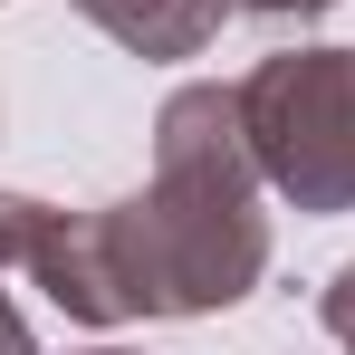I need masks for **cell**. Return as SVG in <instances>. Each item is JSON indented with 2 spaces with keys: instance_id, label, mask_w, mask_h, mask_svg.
<instances>
[{
  "instance_id": "cell-1",
  "label": "cell",
  "mask_w": 355,
  "mask_h": 355,
  "mask_svg": "<svg viewBox=\"0 0 355 355\" xmlns=\"http://www.w3.org/2000/svg\"><path fill=\"white\" fill-rule=\"evenodd\" d=\"M269 240L250 211V154H240V96L221 87H182L164 106V182L154 202H125L106 221V269H116L125 317L154 307H231L259 279Z\"/></svg>"
},
{
  "instance_id": "cell-5",
  "label": "cell",
  "mask_w": 355,
  "mask_h": 355,
  "mask_svg": "<svg viewBox=\"0 0 355 355\" xmlns=\"http://www.w3.org/2000/svg\"><path fill=\"white\" fill-rule=\"evenodd\" d=\"M0 355H29V327H19V307L0 297Z\"/></svg>"
},
{
  "instance_id": "cell-6",
  "label": "cell",
  "mask_w": 355,
  "mask_h": 355,
  "mask_svg": "<svg viewBox=\"0 0 355 355\" xmlns=\"http://www.w3.org/2000/svg\"><path fill=\"white\" fill-rule=\"evenodd\" d=\"M240 10H279L288 19V10H327V0H240Z\"/></svg>"
},
{
  "instance_id": "cell-4",
  "label": "cell",
  "mask_w": 355,
  "mask_h": 355,
  "mask_svg": "<svg viewBox=\"0 0 355 355\" xmlns=\"http://www.w3.org/2000/svg\"><path fill=\"white\" fill-rule=\"evenodd\" d=\"M327 327L355 346V269H336V288H327Z\"/></svg>"
},
{
  "instance_id": "cell-2",
  "label": "cell",
  "mask_w": 355,
  "mask_h": 355,
  "mask_svg": "<svg viewBox=\"0 0 355 355\" xmlns=\"http://www.w3.org/2000/svg\"><path fill=\"white\" fill-rule=\"evenodd\" d=\"M240 135L279 192H297L307 211H346L355 202V58L346 49L269 58L240 87Z\"/></svg>"
},
{
  "instance_id": "cell-3",
  "label": "cell",
  "mask_w": 355,
  "mask_h": 355,
  "mask_svg": "<svg viewBox=\"0 0 355 355\" xmlns=\"http://www.w3.org/2000/svg\"><path fill=\"white\" fill-rule=\"evenodd\" d=\"M87 10L116 29L125 49H144V58H182V49H202V39L221 29L231 0H87Z\"/></svg>"
}]
</instances>
